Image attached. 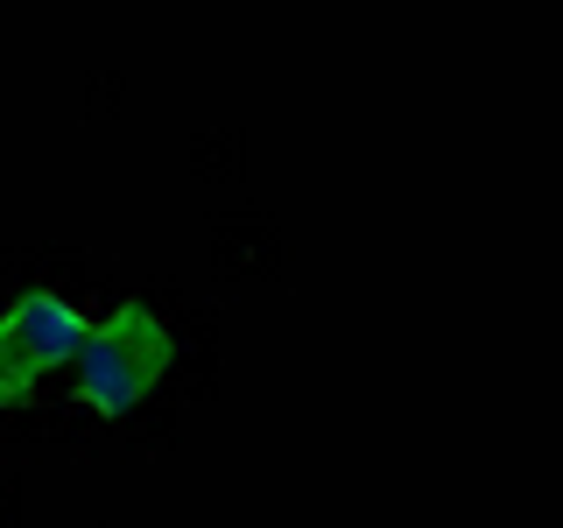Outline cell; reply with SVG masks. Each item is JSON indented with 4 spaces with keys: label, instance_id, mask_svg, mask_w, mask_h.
Listing matches in <instances>:
<instances>
[{
    "label": "cell",
    "instance_id": "1",
    "mask_svg": "<svg viewBox=\"0 0 563 528\" xmlns=\"http://www.w3.org/2000/svg\"><path fill=\"white\" fill-rule=\"evenodd\" d=\"M169 352H176L169 324L148 304H134V296H128V304L99 310L92 324H85L78 352H70V395H78L92 416L120 422L155 381L169 374Z\"/></svg>",
    "mask_w": 563,
    "mask_h": 528
},
{
    "label": "cell",
    "instance_id": "2",
    "mask_svg": "<svg viewBox=\"0 0 563 528\" xmlns=\"http://www.w3.org/2000/svg\"><path fill=\"white\" fill-rule=\"evenodd\" d=\"M92 310L64 289H29L0 310V409H22L49 374H64Z\"/></svg>",
    "mask_w": 563,
    "mask_h": 528
}]
</instances>
